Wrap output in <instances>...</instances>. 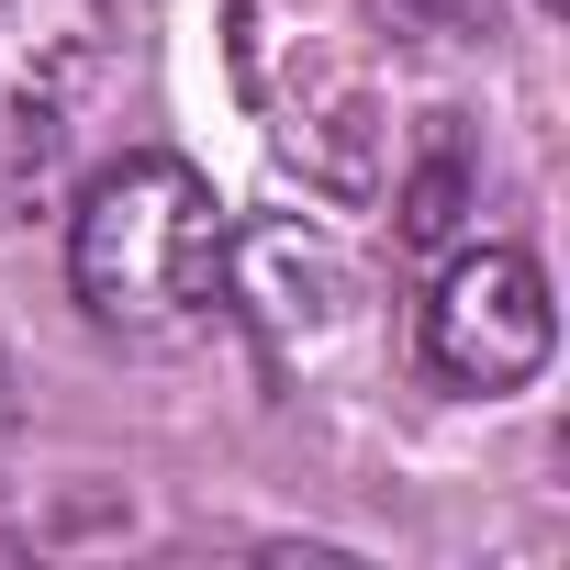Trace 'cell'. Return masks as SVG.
Masks as SVG:
<instances>
[{
  "label": "cell",
  "instance_id": "obj_1",
  "mask_svg": "<svg viewBox=\"0 0 570 570\" xmlns=\"http://www.w3.org/2000/svg\"><path fill=\"white\" fill-rule=\"evenodd\" d=\"M224 57L257 135L314 190L358 202L392 179V101H381V12L370 0H224Z\"/></svg>",
  "mask_w": 570,
  "mask_h": 570
},
{
  "label": "cell",
  "instance_id": "obj_2",
  "mask_svg": "<svg viewBox=\"0 0 570 570\" xmlns=\"http://www.w3.org/2000/svg\"><path fill=\"white\" fill-rule=\"evenodd\" d=\"M68 279L101 336H135V347H168L190 336L213 303H224V202L202 168L179 157H124L79 190V224H68Z\"/></svg>",
  "mask_w": 570,
  "mask_h": 570
},
{
  "label": "cell",
  "instance_id": "obj_3",
  "mask_svg": "<svg viewBox=\"0 0 570 570\" xmlns=\"http://www.w3.org/2000/svg\"><path fill=\"white\" fill-rule=\"evenodd\" d=\"M414 347L448 392H525L559 347V314H548V268L525 246H459L425 303H414Z\"/></svg>",
  "mask_w": 570,
  "mask_h": 570
},
{
  "label": "cell",
  "instance_id": "obj_4",
  "mask_svg": "<svg viewBox=\"0 0 570 570\" xmlns=\"http://www.w3.org/2000/svg\"><path fill=\"white\" fill-rule=\"evenodd\" d=\"M224 303L268 370H314L325 347L358 336V268L314 224H246V235L224 224Z\"/></svg>",
  "mask_w": 570,
  "mask_h": 570
},
{
  "label": "cell",
  "instance_id": "obj_5",
  "mask_svg": "<svg viewBox=\"0 0 570 570\" xmlns=\"http://www.w3.org/2000/svg\"><path fill=\"white\" fill-rule=\"evenodd\" d=\"M112 68V0H0V135L46 146Z\"/></svg>",
  "mask_w": 570,
  "mask_h": 570
},
{
  "label": "cell",
  "instance_id": "obj_6",
  "mask_svg": "<svg viewBox=\"0 0 570 570\" xmlns=\"http://www.w3.org/2000/svg\"><path fill=\"white\" fill-rule=\"evenodd\" d=\"M459 202H470V157H459V135H436V157H425L414 179H392V213H403V246H436V235L459 224Z\"/></svg>",
  "mask_w": 570,
  "mask_h": 570
}]
</instances>
